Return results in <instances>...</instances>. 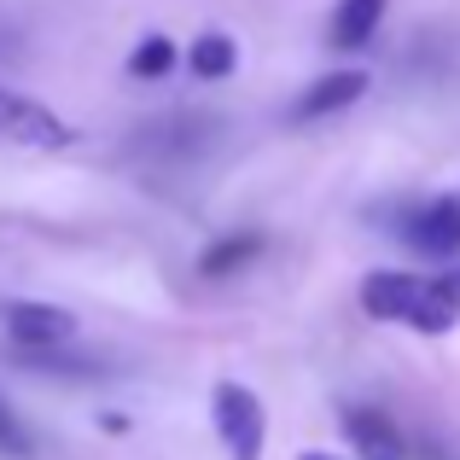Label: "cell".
Instances as JSON below:
<instances>
[{"label": "cell", "instance_id": "3957f363", "mask_svg": "<svg viewBox=\"0 0 460 460\" xmlns=\"http://www.w3.org/2000/svg\"><path fill=\"white\" fill-rule=\"evenodd\" d=\"M0 140L6 146H30V152H58V146H70V123L53 105L30 100L18 88H0Z\"/></svg>", "mask_w": 460, "mask_h": 460}, {"label": "cell", "instance_id": "9c48e42d", "mask_svg": "<svg viewBox=\"0 0 460 460\" xmlns=\"http://www.w3.org/2000/svg\"><path fill=\"white\" fill-rule=\"evenodd\" d=\"M234 65H239V41H234V35H222V30H204L199 41L187 47V70H192L199 82L234 76Z\"/></svg>", "mask_w": 460, "mask_h": 460}, {"label": "cell", "instance_id": "30bf717a", "mask_svg": "<svg viewBox=\"0 0 460 460\" xmlns=\"http://www.w3.org/2000/svg\"><path fill=\"white\" fill-rule=\"evenodd\" d=\"M257 251H262V234H227V239H216V245L199 257V274L204 280H227V274H239Z\"/></svg>", "mask_w": 460, "mask_h": 460}, {"label": "cell", "instance_id": "8fae6325", "mask_svg": "<svg viewBox=\"0 0 460 460\" xmlns=\"http://www.w3.org/2000/svg\"><path fill=\"white\" fill-rule=\"evenodd\" d=\"M175 70V41L169 35H146V41L128 53V76H140V82H157V76H169Z\"/></svg>", "mask_w": 460, "mask_h": 460}, {"label": "cell", "instance_id": "7a4b0ae2", "mask_svg": "<svg viewBox=\"0 0 460 460\" xmlns=\"http://www.w3.org/2000/svg\"><path fill=\"white\" fill-rule=\"evenodd\" d=\"M210 420L216 438H222L227 460H262V438H269V414H262V396L239 379H222L210 391Z\"/></svg>", "mask_w": 460, "mask_h": 460}, {"label": "cell", "instance_id": "8992f818", "mask_svg": "<svg viewBox=\"0 0 460 460\" xmlns=\"http://www.w3.org/2000/svg\"><path fill=\"white\" fill-rule=\"evenodd\" d=\"M408 245L426 257H460V199H431L408 222Z\"/></svg>", "mask_w": 460, "mask_h": 460}, {"label": "cell", "instance_id": "52a82bcc", "mask_svg": "<svg viewBox=\"0 0 460 460\" xmlns=\"http://www.w3.org/2000/svg\"><path fill=\"white\" fill-rule=\"evenodd\" d=\"M361 93H367V70H332V76L309 82V88L297 93L292 117L297 123H314V117H332V111H344V105H356Z\"/></svg>", "mask_w": 460, "mask_h": 460}, {"label": "cell", "instance_id": "4fadbf2b", "mask_svg": "<svg viewBox=\"0 0 460 460\" xmlns=\"http://www.w3.org/2000/svg\"><path fill=\"white\" fill-rule=\"evenodd\" d=\"M304 460H332V455H321V449H309V455H304Z\"/></svg>", "mask_w": 460, "mask_h": 460}, {"label": "cell", "instance_id": "7c38bea8", "mask_svg": "<svg viewBox=\"0 0 460 460\" xmlns=\"http://www.w3.org/2000/svg\"><path fill=\"white\" fill-rule=\"evenodd\" d=\"M0 455H18V460L30 455V438H23V426L6 414V402H0Z\"/></svg>", "mask_w": 460, "mask_h": 460}, {"label": "cell", "instance_id": "ba28073f", "mask_svg": "<svg viewBox=\"0 0 460 460\" xmlns=\"http://www.w3.org/2000/svg\"><path fill=\"white\" fill-rule=\"evenodd\" d=\"M379 18H385V0H338L326 35H332V47H367Z\"/></svg>", "mask_w": 460, "mask_h": 460}, {"label": "cell", "instance_id": "5b68a950", "mask_svg": "<svg viewBox=\"0 0 460 460\" xmlns=\"http://www.w3.org/2000/svg\"><path fill=\"white\" fill-rule=\"evenodd\" d=\"M344 438L356 443L361 460H408V443H402V431H396V420L379 414V408L349 402L344 408Z\"/></svg>", "mask_w": 460, "mask_h": 460}, {"label": "cell", "instance_id": "6da1fadb", "mask_svg": "<svg viewBox=\"0 0 460 460\" xmlns=\"http://www.w3.org/2000/svg\"><path fill=\"white\" fill-rule=\"evenodd\" d=\"M361 309L373 321H396V326H414V332H449L460 321V280L379 269L361 280Z\"/></svg>", "mask_w": 460, "mask_h": 460}, {"label": "cell", "instance_id": "277c9868", "mask_svg": "<svg viewBox=\"0 0 460 460\" xmlns=\"http://www.w3.org/2000/svg\"><path fill=\"white\" fill-rule=\"evenodd\" d=\"M0 321H6V338L23 349V356H41V349H58V344H70V338H76L70 309L35 304V297H12V304L0 309Z\"/></svg>", "mask_w": 460, "mask_h": 460}]
</instances>
